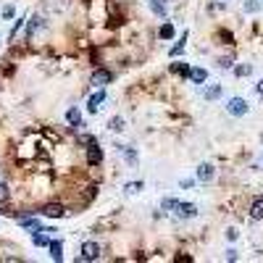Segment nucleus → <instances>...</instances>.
Masks as SVG:
<instances>
[{
    "label": "nucleus",
    "instance_id": "nucleus-25",
    "mask_svg": "<svg viewBox=\"0 0 263 263\" xmlns=\"http://www.w3.org/2000/svg\"><path fill=\"white\" fill-rule=\"evenodd\" d=\"M258 8H261V3H258V0H248V3H245V11H258Z\"/></svg>",
    "mask_w": 263,
    "mask_h": 263
},
{
    "label": "nucleus",
    "instance_id": "nucleus-7",
    "mask_svg": "<svg viewBox=\"0 0 263 263\" xmlns=\"http://www.w3.org/2000/svg\"><path fill=\"white\" fill-rule=\"evenodd\" d=\"M213 176H216V168L211 163H200V166H197V179H200V182H213Z\"/></svg>",
    "mask_w": 263,
    "mask_h": 263
},
{
    "label": "nucleus",
    "instance_id": "nucleus-14",
    "mask_svg": "<svg viewBox=\"0 0 263 263\" xmlns=\"http://www.w3.org/2000/svg\"><path fill=\"white\" fill-rule=\"evenodd\" d=\"M150 11L155 16H166V0H150Z\"/></svg>",
    "mask_w": 263,
    "mask_h": 263
},
{
    "label": "nucleus",
    "instance_id": "nucleus-24",
    "mask_svg": "<svg viewBox=\"0 0 263 263\" xmlns=\"http://www.w3.org/2000/svg\"><path fill=\"white\" fill-rule=\"evenodd\" d=\"M121 153H124V158H127L129 163H137V153H134V150H127V147H124Z\"/></svg>",
    "mask_w": 263,
    "mask_h": 263
},
{
    "label": "nucleus",
    "instance_id": "nucleus-18",
    "mask_svg": "<svg viewBox=\"0 0 263 263\" xmlns=\"http://www.w3.org/2000/svg\"><path fill=\"white\" fill-rule=\"evenodd\" d=\"M205 98H208V100L221 98V84H213V87H208V90H205Z\"/></svg>",
    "mask_w": 263,
    "mask_h": 263
},
{
    "label": "nucleus",
    "instance_id": "nucleus-9",
    "mask_svg": "<svg viewBox=\"0 0 263 263\" xmlns=\"http://www.w3.org/2000/svg\"><path fill=\"white\" fill-rule=\"evenodd\" d=\"M48 248H50V258H53V261H63V242H61V240L48 242Z\"/></svg>",
    "mask_w": 263,
    "mask_h": 263
},
{
    "label": "nucleus",
    "instance_id": "nucleus-21",
    "mask_svg": "<svg viewBox=\"0 0 263 263\" xmlns=\"http://www.w3.org/2000/svg\"><path fill=\"white\" fill-rule=\"evenodd\" d=\"M108 127H111V132H121V129H124V119H119V116H116V119H111V124H108Z\"/></svg>",
    "mask_w": 263,
    "mask_h": 263
},
{
    "label": "nucleus",
    "instance_id": "nucleus-3",
    "mask_svg": "<svg viewBox=\"0 0 263 263\" xmlns=\"http://www.w3.org/2000/svg\"><path fill=\"white\" fill-rule=\"evenodd\" d=\"M111 79H114V74H111L108 69H95L90 74V84H92V87H106Z\"/></svg>",
    "mask_w": 263,
    "mask_h": 263
},
{
    "label": "nucleus",
    "instance_id": "nucleus-5",
    "mask_svg": "<svg viewBox=\"0 0 263 263\" xmlns=\"http://www.w3.org/2000/svg\"><path fill=\"white\" fill-rule=\"evenodd\" d=\"M174 213L179 216V219H195V216H197V205L195 203H179Z\"/></svg>",
    "mask_w": 263,
    "mask_h": 263
},
{
    "label": "nucleus",
    "instance_id": "nucleus-20",
    "mask_svg": "<svg viewBox=\"0 0 263 263\" xmlns=\"http://www.w3.org/2000/svg\"><path fill=\"white\" fill-rule=\"evenodd\" d=\"M171 69L179 74V77H187V74H190V66H187V63H174Z\"/></svg>",
    "mask_w": 263,
    "mask_h": 263
},
{
    "label": "nucleus",
    "instance_id": "nucleus-22",
    "mask_svg": "<svg viewBox=\"0 0 263 263\" xmlns=\"http://www.w3.org/2000/svg\"><path fill=\"white\" fill-rule=\"evenodd\" d=\"M124 190H127V192H132V195H134V192H139V190H142V182H129V184L124 187Z\"/></svg>",
    "mask_w": 263,
    "mask_h": 263
},
{
    "label": "nucleus",
    "instance_id": "nucleus-29",
    "mask_svg": "<svg viewBox=\"0 0 263 263\" xmlns=\"http://www.w3.org/2000/svg\"><path fill=\"white\" fill-rule=\"evenodd\" d=\"M219 66H221V69H229V66H232V58H221Z\"/></svg>",
    "mask_w": 263,
    "mask_h": 263
},
{
    "label": "nucleus",
    "instance_id": "nucleus-19",
    "mask_svg": "<svg viewBox=\"0 0 263 263\" xmlns=\"http://www.w3.org/2000/svg\"><path fill=\"white\" fill-rule=\"evenodd\" d=\"M176 205H179V200H174V197H166V200H163V211L174 213V211H176Z\"/></svg>",
    "mask_w": 263,
    "mask_h": 263
},
{
    "label": "nucleus",
    "instance_id": "nucleus-23",
    "mask_svg": "<svg viewBox=\"0 0 263 263\" xmlns=\"http://www.w3.org/2000/svg\"><path fill=\"white\" fill-rule=\"evenodd\" d=\"M250 71H253V66H237V69H234V74H237V77H248Z\"/></svg>",
    "mask_w": 263,
    "mask_h": 263
},
{
    "label": "nucleus",
    "instance_id": "nucleus-15",
    "mask_svg": "<svg viewBox=\"0 0 263 263\" xmlns=\"http://www.w3.org/2000/svg\"><path fill=\"white\" fill-rule=\"evenodd\" d=\"M161 40H174V34H176V29H174V24H163L161 26Z\"/></svg>",
    "mask_w": 263,
    "mask_h": 263
},
{
    "label": "nucleus",
    "instance_id": "nucleus-10",
    "mask_svg": "<svg viewBox=\"0 0 263 263\" xmlns=\"http://www.w3.org/2000/svg\"><path fill=\"white\" fill-rule=\"evenodd\" d=\"M103 100H106V92H103V90H98L95 95L90 98V103H87V111H90V114H95V111L100 108V103H103Z\"/></svg>",
    "mask_w": 263,
    "mask_h": 263
},
{
    "label": "nucleus",
    "instance_id": "nucleus-2",
    "mask_svg": "<svg viewBox=\"0 0 263 263\" xmlns=\"http://www.w3.org/2000/svg\"><path fill=\"white\" fill-rule=\"evenodd\" d=\"M79 261H98L100 258V245L98 242H82V248H79Z\"/></svg>",
    "mask_w": 263,
    "mask_h": 263
},
{
    "label": "nucleus",
    "instance_id": "nucleus-13",
    "mask_svg": "<svg viewBox=\"0 0 263 263\" xmlns=\"http://www.w3.org/2000/svg\"><path fill=\"white\" fill-rule=\"evenodd\" d=\"M66 121H69L71 127H79V124H82V111H79L77 106L69 108V111H66Z\"/></svg>",
    "mask_w": 263,
    "mask_h": 263
},
{
    "label": "nucleus",
    "instance_id": "nucleus-30",
    "mask_svg": "<svg viewBox=\"0 0 263 263\" xmlns=\"http://www.w3.org/2000/svg\"><path fill=\"white\" fill-rule=\"evenodd\" d=\"M227 258L229 261H237V250H227Z\"/></svg>",
    "mask_w": 263,
    "mask_h": 263
},
{
    "label": "nucleus",
    "instance_id": "nucleus-12",
    "mask_svg": "<svg viewBox=\"0 0 263 263\" xmlns=\"http://www.w3.org/2000/svg\"><path fill=\"white\" fill-rule=\"evenodd\" d=\"M187 77L192 79V84H203L205 79H208V71H205V69H197V66H195V69H190V74H187Z\"/></svg>",
    "mask_w": 263,
    "mask_h": 263
},
{
    "label": "nucleus",
    "instance_id": "nucleus-1",
    "mask_svg": "<svg viewBox=\"0 0 263 263\" xmlns=\"http://www.w3.org/2000/svg\"><path fill=\"white\" fill-rule=\"evenodd\" d=\"M227 114L229 116H248L250 114V106L245 98H229L227 100Z\"/></svg>",
    "mask_w": 263,
    "mask_h": 263
},
{
    "label": "nucleus",
    "instance_id": "nucleus-11",
    "mask_svg": "<svg viewBox=\"0 0 263 263\" xmlns=\"http://www.w3.org/2000/svg\"><path fill=\"white\" fill-rule=\"evenodd\" d=\"M250 219H253V221H261V219H263V197L253 200V205H250Z\"/></svg>",
    "mask_w": 263,
    "mask_h": 263
},
{
    "label": "nucleus",
    "instance_id": "nucleus-6",
    "mask_svg": "<svg viewBox=\"0 0 263 263\" xmlns=\"http://www.w3.org/2000/svg\"><path fill=\"white\" fill-rule=\"evenodd\" d=\"M100 161H103V150H100L98 142H92V145L87 147V163H90V166H98Z\"/></svg>",
    "mask_w": 263,
    "mask_h": 263
},
{
    "label": "nucleus",
    "instance_id": "nucleus-17",
    "mask_svg": "<svg viewBox=\"0 0 263 263\" xmlns=\"http://www.w3.org/2000/svg\"><path fill=\"white\" fill-rule=\"evenodd\" d=\"M32 240H34V245H37V248H45V245L50 242L48 234H40V232H34V234H32Z\"/></svg>",
    "mask_w": 263,
    "mask_h": 263
},
{
    "label": "nucleus",
    "instance_id": "nucleus-4",
    "mask_svg": "<svg viewBox=\"0 0 263 263\" xmlns=\"http://www.w3.org/2000/svg\"><path fill=\"white\" fill-rule=\"evenodd\" d=\"M42 213L48 216V219H61V216H66V205H61V203H45Z\"/></svg>",
    "mask_w": 263,
    "mask_h": 263
},
{
    "label": "nucleus",
    "instance_id": "nucleus-16",
    "mask_svg": "<svg viewBox=\"0 0 263 263\" xmlns=\"http://www.w3.org/2000/svg\"><path fill=\"white\" fill-rule=\"evenodd\" d=\"M40 26H42V18H40V16H34L32 21H29V26H26V37H34V32L40 29Z\"/></svg>",
    "mask_w": 263,
    "mask_h": 263
},
{
    "label": "nucleus",
    "instance_id": "nucleus-31",
    "mask_svg": "<svg viewBox=\"0 0 263 263\" xmlns=\"http://www.w3.org/2000/svg\"><path fill=\"white\" fill-rule=\"evenodd\" d=\"M256 90H258V95H261V98H263V79H261V82H258V84H256Z\"/></svg>",
    "mask_w": 263,
    "mask_h": 263
},
{
    "label": "nucleus",
    "instance_id": "nucleus-28",
    "mask_svg": "<svg viewBox=\"0 0 263 263\" xmlns=\"http://www.w3.org/2000/svg\"><path fill=\"white\" fill-rule=\"evenodd\" d=\"M13 16V5H5L3 8V18H11Z\"/></svg>",
    "mask_w": 263,
    "mask_h": 263
},
{
    "label": "nucleus",
    "instance_id": "nucleus-8",
    "mask_svg": "<svg viewBox=\"0 0 263 263\" xmlns=\"http://www.w3.org/2000/svg\"><path fill=\"white\" fill-rule=\"evenodd\" d=\"M18 224H21V229H26V232H42V224L40 221H37V219H32V216H24V219L21 221H18Z\"/></svg>",
    "mask_w": 263,
    "mask_h": 263
},
{
    "label": "nucleus",
    "instance_id": "nucleus-27",
    "mask_svg": "<svg viewBox=\"0 0 263 263\" xmlns=\"http://www.w3.org/2000/svg\"><path fill=\"white\" fill-rule=\"evenodd\" d=\"M8 195H11V192H8V184H0V203H5Z\"/></svg>",
    "mask_w": 263,
    "mask_h": 263
},
{
    "label": "nucleus",
    "instance_id": "nucleus-26",
    "mask_svg": "<svg viewBox=\"0 0 263 263\" xmlns=\"http://www.w3.org/2000/svg\"><path fill=\"white\" fill-rule=\"evenodd\" d=\"M92 142H95L92 134H79V145H92Z\"/></svg>",
    "mask_w": 263,
    "mask_h": 263
}]
</instances>
